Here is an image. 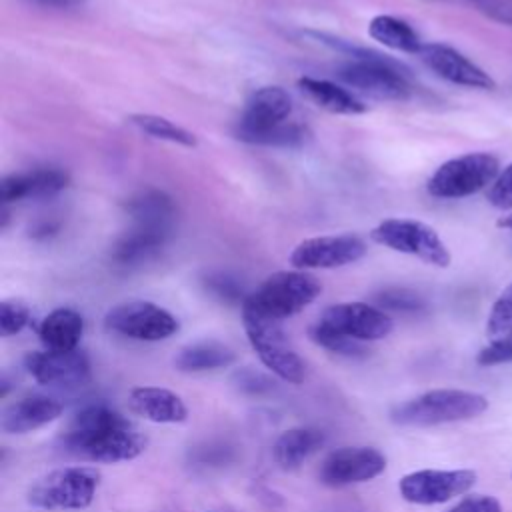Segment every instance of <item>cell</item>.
Listing matches in <instances>:
<instances>
[{
    "label": "cell",
    "mask_w": 512,
    "mask_h": 512,
    "mask_svg": "<svg viewBox=\"0 0 512 512\" xmlns=\"http://www.w3.org/2000/svg\"><path fill=\"white\" fill-rule=\"evenodd\" d=\"M58 448L82 462L116 464L140 456L146 438L114 408L90 404L72 416L58 438Z\"/></svg>",
    "instance_id": "1"
},
{
    "label": "cell",
    "mask_w": 512,
    "mask_h": 512,
    "mask_svg": "<svg viewBox=\"0 0 512 512\" xmlns=\"http://www.w3.org/2000/svg\"><path fill=\"white\" fill-rule=\"evenodd\" d=\"M488 408V400L470 390L436 388L404 400L390 410V420L398 426H438L462 422L480 416Z\"/></svg>",
    "instance_id": "2"
},
{
    "label": "cell",
    "mask_w": 512,
    "mask_h": 512,
    "mask_svg": "<svg viewBox=\"0 0 512 512\" xmlns=\"http://www.w3.org/2000/svg\"><path fill=\"white\" fill-rule=\"evenodd\" d=\"M320 292L322 286L312 274L304 270H280L248 294L242 308L272 320H284L312 304Z\"/></svg>",
    "instance_id": "3"
},
{
    "label": "cell",
    "mask_w": 512,
    "mask_h": 512,
    "mask_svg": "<svg viewBox=\"0 0 512 512\" xmlns=\"http://www.w3.org/2000/svg\"><path fill=\"white\" fill-rule=\"evenodd\" d=\"M100 478L92 466H62L40 476L30 486L26 500L42 510H82L92 504Z\"/></svg>",
    "instance_id": "4"
},
{
    "label": "cell",
    "mask_w": 512,
    "mask_h": 512,
    "mask_svg": "<svg viewBox=\"0 0 512 512\" xmlns=\"http://www.w3.org/2000/svg\"><path fill=\"white\" fill-rule=\"evenodd\" d=\"M242 322L248 342L260 362L280 380L300 384L306 376V366L284 334L280 320H272L242 308Z\"/></svg>",
    "instance_id": "5"
},
{
    "label": "cell",
    "mask_w": 512,
    "mask_h": 512,
    "mask_svg": "<svg viewBox=\"0 0 512 512\" xmlns=\"http://www.w3.org/2000/svg\"><path fill=\"white\" fill-rule=\"evenodd\" d=\"M500 174V162L490 152H470L444 162L428 180V192L436 198H464L492 186Z\"/></svg>",
    "instance_id": "6"
},
{
    "label": "cell",
    "mask_w": 512,
    "mask_h": 512,
    "mask_svg": "<svg viewBox=\"0 0 512 512\" xmlns=\"http://www.w3.org/2000/svg\"><path fill=\"white\" fill-rule=\"evenodd\" d=\"M370 240L386 246L394 252L410 254L426 264L446 268L450 264V252L438 232L420 222L408 218H388L370 230Z\"/></svg>",
    "instance_id": "7"
},
{
    "label": "cell",
    "mask_w": 512,
    "mask_h": 512,
    "mask_svg": "<svg viewBox=\"0 0 512 512\" xmlns=\"http://www.w3.org/2000/svg\"><path fill=\"white\" fill-rule=\"evenodd\" d=\"M408 72L404 64L380 56L376 60H350L338 66L336 76L346 86L376 100H406L412 94Z\"/></svg>",
    "instance_id": "8"
},
{
    "label": "cell",
    "mask_w": 512,
    "mask_h": 512,
    "mask_svg": "<svg viewBox=\"0 0 512 512\" xmlns=\"http://www.w3.org/2000/svg\"><path fill=\"white\" fill-rule=\"evenodd\" d=\"M104 328L124 338L158 342L174 336L178 320L162 306L148 300H130L116 304L104 316Z\"/></svg>",
    "instance_id": "9"
},
{
    "label": "cell",
    "mask_w": 512,
    "mask_h": 512,
    "mask_svg": "<svg viewBox=\"0 0 512 512\" xmlns=\"http://www.w3.org/2000/svg\"><path fill=\"white\" fill-rule=\"evenodd\" d=\"M476 482L474 470H416L400 478V496L410 504L432 506L466 494Z\"/></svg>",
    "instance_id": "10"
},
{
    "label": "cell",
    "mask_w": 512,
    "mask_h": 512,
    "mask_svg": "<svg viewBox=\"0 0 512 512\" xmlns=\"http://www.w3.org/2000/svg\"><path fill=\"white\" fill-rule=\"evenodd\" d=\"M386 470V456L372 446H342L330 452L320 468L318 480L330 488L362 484Z\"/></svg>",
    "instance_id": "11"
},
{
    "label": "cell",
    "mask_w": 512,
    "mask_h": 512,
    "mask_svg": "<svg viewBox=\"0 0 512 512\" xmlns=\"http://www.w3.org/2000/svg\"><path fill=\"white\" fill-rule=\"evenodd\" d=\"M26 372L44 386L76 388L90 380V360L84 350H32L24 354Z\"/></svg>",
    "instance_id": "12"
},
{
    "label": "cell",
    "mask_w": 512,
    "mask_h": 512,
    "mask_svg": "<svg viewBox=\"0 0 512 512\" xmlns=\"http://www.w3.org/2000/svg\"><path fill=\"white\" fill-rule=\"evenodd\" d=\"M318 322L358 342L382 340L394 328L392 318L382 308L366 302L332 304L324 308Z\"/></svg>",
    "instance_id": "13"
},
{
    "label": "cell",
    "mask_w": 512,
    "mask_h": 512,
    "mask_svg": "<svg viewBox=\"0 0 512 512\" xmlns=\"http://www.w3.org/2000/svg\"><path fill=\"white\" fill-rule=\"evenodd\" d=\"M292 114V98L280 86H262L252 92L236 124V138L254 144L264 132L284 124Z\"/></svg>",
    "instance_id": "14"
},
{
    "label": "cell",
    "mask_w": 512,
    "mask_h": 512,
    "mask_svg": "<svg viewBox=\"0 0 512 512\" xmlns=\"http://www.w3.org/2000/svg\"><path fill=\"white\" fill-rule=\"evenodd\" d=\"M366 252V244L354 234L338 236H314L302 240L290 254V264L296 270L316 268H340L360 260Z\"/></svg>",
    "instance_id": "15"
},
{
    "label": "cell",
    "mask_w": 512,
    "mask_h": 512,
    "mask_svg": "<svg viewBox=\"0 0 512 512\" xmlns=\"http://www.w3.org/2000/svg\"><path fill=\"white\" fill-rule=\"evenodd\" d=\"M420 60L440 78L446 82L478 88V90H494L496 82L488 72L468 60L462 52L446 44H424L420 50Z\"/></svg>",
    "instance_id": "16"
},
{
    "label": "cell",
    "mask_w": 512,
    "mask_h": 512,
    "mask_svg": "<svg viewBox=\"0 0 512 512\" xmlns=\"http://www.w3.org/2000/svg\"><path fill=\"white\" fill-rule=\"evenodd\" d=\"M128 410L154 424H180L188 418L184 400L160 386H136L128 394Z\"/></svg>",
    "instance_id": "17"
},
{
    "label": "cell",
    "mask_w": 512,
    "mask_h": 512,
    "mask_svg": "<svg viewBox=\"0 0 512 512\" xmlns=\"http://www.w3.org/2000/svg\"><path fill=\"white\" fill-rule=\"evenodd\" d=\"M62 414V404L46 394L24 396L4 408L0 418V428L6 434H26L34 432Z\"/></svg>",
    "instance_id": "18"
},
{
    "label": "cell",
    "mask_w": 512,
    "mask_h": 512,
    "mask_svg": "<svg viewBox=\"0 0 512 512\" xmlns=\"http://www.w3.org/2000/svg\"><path fill=\"white\" fill-rule=\"evenodd\" d=\"M68 180H70L68 172L54 166L10 174L0 184V200L8 204L24 198L54 196L68 186Z\"/></svg>",
    "instance_id": "19"
},
{
    "label": "cell",
    "mask_w": 512,
    "mask_h": 512,
    "mask_svg": "<svg viewBox=\"0 0 512 512\" xmlns=\"http://www.w3.org/2000/svg\"><path fill=\"white\" fill-rule=\"evenodd\" d=\"M326 442V434L318 428L298 426L284 430L274 446L272 458L282 470H296L300 468L312 454H316Z\"/></svg>",
    "instance_id": "20"
},
{
    "label": "cell",
    "mask_w": 512,
    "mask_h": 512,
    "mask_svg": "<svg viewBox=\"0 0 512 512\" xmlns=\"http://www.w3.org/2000/svg\"><path fill=\"white\" fill-rule=\"evenodd\" d=\"M84 332V318L74 308H54L38 324V338L48 350H74Z\"/></svg>",
    "instance_id": "21"
},
{
    "label": "cell",
    "mask_w": 512,
    "mask_h": 512,
    "mask_svg": "<svg viewBox=\"0 0 512 512\" xmlns=\"http://www.w3.org/2000/svg\"><path fill=\"white\" fill-rule=\"evenodd\" d=\"M298 88L322 110L332 112V114H362L368 110V106L350 90L330 82V80H320L312 76H302L298 78Z\"/></svg>",
    "instance_id": "22"
},
{
    "label": "cell",
    "mask_w": 512,
    "mask_h": 512,
    "mask_svg": "<svg viewBox=\"0 0 512 512\" xmlns=\"http://www.w3.org/2000/svg\"><path fill=\"white\" fill-rule=\"evenodd\" d=\"M172 224L136 222V226L122 236L114 248V260L120 264H136L156 252L168 238Z\"/></svg>",
    "instance_id": "23"
},
{
    "label": "cell",
    "mask_w": 512,
    "mask_h": 512,
    "mask_svg": "<svg viewBox=\"0 0 512 512\" xmlns=\"http://www.w3.org/2000/svg\"><path fill=\"white\" fill-rule=\"evenodd\" d=\"M236 362V352L216 340H202L188 344L180 348V352L174 358V366L180 372H206V370H218L228 368Z\"/></svg>",
    "instance_id": "24"
},
{
    "label": "cell",
    "mask_w": 512,
    "mask_h": 512,
    "mask_svg": "<svg viewBox=\"0 0 512 512\" xmlns=\"http://www.w3.org/2000/svg\"><path fill=\"white\" fill-rule=\"evenodd\" d=\"M368 34L376 42H380L392 50L406 52V54H420V50L424 46L420 42V36L408 22H404L396 16H390V14L374 16L368 24Z\"/></svg>",
    "instance_id": "25"
},
{
    "label": "cell",
    "mask_w": 512,
    "mask_h": 512,
    "mask_svg": "<svg viewBox=\"0 0 512 512\" xmlns=\"http://www.w3.org/2000/svg\"><path fill=\"white\" fill-rule=\"evenodd\" d=\"M128 214L134 222H156V224H172L174 204L160 190H146L138 196L130 198L126 204Z\"/></svg>",
    "instance_id": "26"
},
{
    "label": "cell",
    "mask_w": 512,
    "mask_h": 512,
    "mask_svg": "<svg viewBox=\"0 0 512 512\" xmlns=\"http://www.w3.org/2000/svg\"><path fill=\"white\" fill-rule=\"evenodd\" d=\"M130 122L142 130L144 134L158 138V140H166V142H174V144H182L188 148H194L196 136L192 132H188L186 128L170 122L164 116H156V114H132Z\"/></svg>",
    "instance_id": "27"
},
{
    "label": "cell",
    "mask_w": 512,
    "mask_h": 512,
    "mask_svg": "<svg viewBox=\"0 0 512 512\" xmlns=\"http://www.w3.org/2000/svg\"><path fill=\"white\" fill-rule=\"evenodd\" d=\"M308 336L314 344L322 346L324 350H330L334 354H340V356H348V358H358V356H364L366 354V348L362 342L358 340H352L344 334H338L334 330H330L328 326L320 324L318 320L310 326L308 330Z\"/></svg>",
    "instance_id": "28"
},
{
    "label": "cell",
    "mask_w": 512,
    "mask_h": 512,
    "mask_svg": "<svg viewBox=\"0 0 512 512\" xmlns=\"http://www.w3.org/2000/svg\"><path fill=\"white\" fill-rule=\"evenodd\" d=\"M486 336L490 342L512 336V282L498 294L490 308L486 320Z\"/></svg>",
    "instance_id": "29"
},
{
    "label": "cell",
    "mask_w": 512,
    "mask_h": 512,
    "mask_svg": "<svg viewBox=\"0 0 512 512\" xmlns=\"http://www.w3.org/2000/svg\"><path fill=\"white\" fill-rule=\"evenodd\" d=\"M30 320V308L18 300V298H8L2 300L0 304V334L4 338L18 334Z\"/></svg>",
    "instance_id": "30"
},
{
    "label": "cell",
    "mask_w": 512,
    "mask_h": 512,
    "mask_svg": "<svg viewBox=\"0 0 512 512\" xmlns=\"http://www.w3.org/2000/svg\"><path fill=\"white\" fill-rule=\"evenodd\" d=\"M376 302L380 304L378 308H388V310H398V312H414L424 306L418 294L402 290V288H392L384 290L382 294L376 296Z\"/></svg>",
    "instance_id": "31"
},
{
    "label": "cell",
    "mask_w": 512,
    "mask_h": 512,
    "mask_svg": "<svg viewBox=\"0 0 512 512\" xmlns=\"http://www.w3.org/2000/svg\"><path fill=\"white\" fill-rule=\"evenodd\" d=\"M232 382L236 384V388L244 394H250V396H260V394H266L274 388L272 380L262 374V372H256L252 368H242V370H236L234 376H232Z\"/></svg>",
    "instance_id": "32"
},
{
    "label": "cell",
    "mask_w": 512,
    "mask_h": 512,
    "mask_svg": "<svg viewBox=\"0 0 512 512\" xmlns=\"http://www.w3.org/2000/svg\"><path fill=\"white\" fill-rule=\"evenodd\" d=\"M488 202L498 210H512V164H508L488 188Z\"/></svg>",
    "instance_id": "33"
},
{
    "label": "cell",
    "mask_w": 512,
    "mask_h": 512,
    "mask_svg": "<svg viewBox=\"0 0 512 512\" xmlns=\"http://www.w3.org/2000/svg\"><path fill=\"white\" fill-rule=\"evenodd\" d=\"M476 362L480 366H494V364L512 362V336L504 338V340H494L488 346H484L478 352Z\"/></svg>",
    "instance_id": "34"
},
{
    "label": "cell",
    "mask_w": 512,
    "mask_h": 512,
    "mask_svg": "<svg viewBox=\"0 0 512 512\" xmlns=\"http://www.w3.org/2000/svg\"><path fill=\"white\" fill-rule=\"evenodd\" d=\"M446 512H502V504L494 496L472 494V496H464Z\"/></svg>",
    "instance_id": "35"
},
{
    "label": "cell",
    "mask_w": 512,
    "mask_h": 512,
    "mask_svg": "<svg viewBox=\"0 0 512 512\" xmlns=\"http://www.w3.org/2000/svg\"><path fill=\"white\" fill-rule=\"evenodd\" d=\"M208 288L222 300L236 302L242 296V288L228 276H210L208 278Z\"/></svg>",
    "instance_id": "36"
},
{
    "label": "cell",
    "mask_w": 512,
    "mask_h": 512,
    "mask_svg": "<svg viewBox=\"0 0 512 512\" xmlns=\"http://www.w3.org/2000/svg\"><path fill=\"white\" fill-rule=\"evenodd\" d=\"M38 6H48V8H70L74 4H78L80 0H30Z\"/></svg>",
    "instance_id": "37"
},
{
    "label": "cell",
    "mask_w": 512,
    "mask_h": 512,
    "mask_svg": "<svg viewBox=\"0 0 512 512\" xmlns=\"http://www.w3.org/2000/svg\"><path fill=\"white\" fill-rule=\"evenodd\" d=\"M498 226H500V228H506V230H512V214L500 218V220H498Z\"/></svg>",
    "instance_id": "38"
}]
</instances>
